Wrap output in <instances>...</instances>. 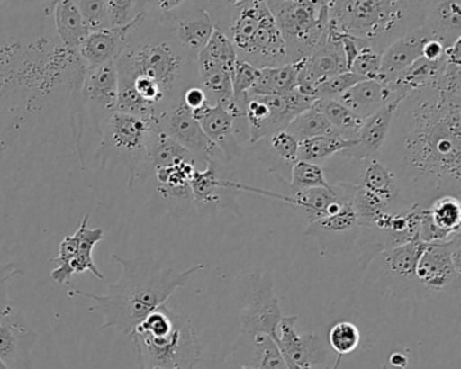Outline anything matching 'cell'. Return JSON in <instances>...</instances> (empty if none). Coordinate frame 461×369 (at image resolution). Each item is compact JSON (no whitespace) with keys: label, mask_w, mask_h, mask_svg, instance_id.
Instances as JSON below:
<instances>
[{"label":"cell","mask_w":461,"mask_h":369,"mask_svg":"<svg viewBox=\"0 0 461 369\" xmlns=\"http://www.w3.org/2000/svg\"><path fill=\"white\" fill-rule=\"evenodd\" d=\"M460 45L445 48L438 77L404 96L377 156L398 177L403 199L409 193L420 207L442 195L460 198Z\"/></svg>","instance_id":"cell-1"},{"label":"cell","mask_w":461,"mask_h":369,"mask_svg":"<svg viewBox=\"0 0 461 369\" xmlns=\"http://www.w3.org/2000/svg\"><path fill=\"white\" fill-rule=\"evenodd\" d=\"M113 258L122 266V274L117 282L109 284L104 295L82 290H69L68 295L91 299L94 302L91 311L96 310L104 317L101 328H114L125 336L150 312L166 304L177 288L185 287L204 266L196 264L185 271H176L152 256L126 258L113 255Z\"/></svg>","instance_id":"cell-2"},{"label":"cell","mask_w":461,"mask_h":369,"mask_svg":"<svg viewBox=\"0 0 461 369\" xmlns=\"http://www.w3.org/2000/svg\"><path fill=\"white\" fill-rule=\"evenodd\" d=\"M114 64L118 79L158 86L171 107L187 88L201 86L196 56L183 48L172 26L145 15L131 29Z\"/></svg>","instance_id":"cell-3"},{"label":"cell","mask_w":461,"mask_h":369,"mask_svg":"<svg viewBox=\"0 0 461 369\" xmlns=\"http://www.w3.org/2000/svg\"><path fill=\"white\" fill-rule=\"evenodd\" d=\"M429 0H329L330 22L382 53L404 34L420 28Z\"/></svg>","instance_id":"cell-4"},{"label":"cell","mask_w":461,"mask_h":369,"mask_svg":"<svg viewBox=\"0 0 461 369\" xmlns=\"http://www.w3.org/2000/svg\"><path fill=\"white\" fill-rule=\"evenodd\" d=\"M140 369H194L202 346L188 315L163 306L150 312L131 334Z\"/></svg>","instance_id":"cell-5"},{"label":"cell","mask_w":461,"mask_h":369,"mask_svg":"<svg viewBox=\"0 0 461 369\" xmlns=\"http://www.w3.org/2000/svg\"><path fill=\"white\" fill-rule=\"evenodd\" d=\"M285 45L288 63L307 58L330 25L329 0H266Z\"/></svg>","instance_id":"cell-6"},{"label":"cell","mask_w":461,"mask_h":369,"mask_svg":"<svg viewBox=\"0 0 461 369\" xmlns=\"http://www.w3.org/2000/svg\"><path fill=\"white\" fill-rule=\"evenodd\" d=\"M155 129L142 118L115 112L99 140L96 160L101 166L112 163L125 166L129 174V187H133L140 169L147 161L148 148Z\"/></svg>","instance_id":"cell-7"},{"label":"cell","mask_w":461,"mask_h":369,"mask_svg":"<svg viewBox=\"0 0 461 369\" xmlns=\"http://www.w3.org/2000/svg\"><path fill=\"white\" fill-rule=\"evenodd\" d=\"M117 102L118 74L114 61L96 68L86 69L79 95L82 149L88 126L95 131L99 144L104 126L109 122L112 115L117 112ZM83 160H85V153H83Z\"/></svg>","instance_id":"cell-8"},{"label":"cell","mask_w":461,"mask_h":369,"mask_svg":"<svg viewBox=\"0 0 461 369\" xmlns=\"http://www.w3.org/2000/svg\"><path fill=\"white\" fill-rule=\"evenodd\" d=\"M315 99L302 95L298 90L285 95H253L245 98V120L249 128V144L253 145L276 131L283 130L296 115L310 109Z\"/></svg>","instance_id":"cell-9"},{"label":"cell","mask_w":461,"mask_h":369,"mask_svg":"<svg viewBox=\"0 0 461 369\" xmlns=\"http://www.w3.org/2000/svg\"><path fill=\"white\" fill-rule=\"evenodd\" d=\"M428 292L458 291L461 277V234L445 242L426 244L415 269Z\"/></svg>","instance_id":"cell-10"},{"label":"cell","mask_w":461,"mask_h":369,"mask_svg":"<svg viewBox=\"0 0 461 369\" xmlns=\"http://www.w3.org/2000/svg\"><path fill=\"white\" fill-rule=\"evenodd\" d=\"M158 129L187 149L195 158L199 169H203L210 160L221 161L225 158L220 148L206 136L193 112L182 101L164 112Z\"/></svg>","instance_id":"cell-11"},{"label":"cell","mask_w":461,"mask_h":369,"mask_svg":"<svg viewBox=\"0 0 461 369\" xmlns=\"http://www.w3.org/2000/svg\"><path fill=\"white\" fill-rule=\"evenodd\" d=\"M196 169L198 166L194 161H179L149 169L142 183L153 182V188L163 201L167 212L172 217L182 218L195 210L191 179Z\"/></svg>","instance_id":"cell-12"},{"label":"cell","mask_w":461,"mask_h":369,"mask_svg":"<svg viewBox=\"0 0 461 369\" xmlns=\"http://www.w3.org/2000/svg\"><path fill=\"white\" fill-rule=\"evenodd\" d=\"M347 71L339 31L330 22L328 31L321 37L320 41L307 58L306 64L299 75L296 90L302 95L315 99V90L323 80Z\"/></svg>","instance_id":"cell-13"},{"label":"cell","mask_w":461,"mask_h":369,"mask_svg":"<svg viewBox=\"0 0 461 369\" xmlns=\"http://www.w3.org/2000/svg\"><path fill=\"white\" fill-rule=\"evenodd\" d=\"M36 331L14 304L0 312V360L10 369H34Z\"/></svg>","instance_id":"cell-14"},{"label":"cell","mask_w":461,"mask_h":369,"mask_svg":"<svg viewBox=\"0 0 461 369\" xmlns=\"http://www.w3.org/2000/svg\"><path fill=\"white\" fill-rule=\"evenodd\" d=\"M282 318L279 298L275 295L274 283L269 274H266L253 283L252 293L240 315L241 333L248 337L260 333L275 336Z\"/></svg>","instance_id":"cell-15"},{"label":"cell","mask_w":461,"mask_h":369,"mask_svg":"<svg viewBox=\"0 0 461 369\" xmlns=\"http://www.w3.org/2000/svg\"><path fill=\"white\" fill-rule=\"evenodd\" d=\"M296 320V315L283 317L272 338L282 352L288 369H312L325 360L326 347L315 334L298 333ZM339 361H337L333 369L339 368Z\"/></svg>","instance_id":"cell-16"},{"label":"cell","mask_w":461,"mask_h":369,"mask_svg":"<svg viewBox=\"0 0 461 369\" xmlns=\"http://www.w3.org/2000/svg\"><path fill=\"white\" fill-rule=\"evenodd\" d=\"M425 248V242L420 241V237L417 236L406 244L382 250L375 260L380 261L383 274L393 287L396 283V285H399V291L404 290L407 293L414 292L418 295L426 291L415 276L418 260Z\"/></svg>","instance_id":"cell-17"},{"label":"cell","mask_w":461,"mask_h":369,"mask_svg":"<svg viewBox=\"0 0 461 369\" xmlns=\"http://www.w3.org/2000/svg\"><path fill=\"white\" fill-rule=\"evenodd\" d=\"M460 198L455 195L438 196L420 212L418 237L425 244L449 241L460 234Z\"/></svg>","instance_id":"cell-18"},{"label":"cell","mask_w":461,"mask_h":369,"mask_svg":"<svg viewBox=\"0 0 461 369\" xmlns=\"http://www.w3.org/2000/svg\"><path fill=\"white\" fill-rule=\"evenodd\" d=\"M403 98L404 96H402V98L384 104L375 114L366 118L357 137H356L355 147L344 150L339 156L358 161L377 158L385 140H387L388 133H390L396 110Z\"/></svg>","instance_id":"cell-19"},{"label":"cell","mask_w":461,"mask_h":369,"mask_svg":"<svg viewBox=\"0 0 461 369\" xmlns=\"http://www.w3.org/2000/svg\"><path fill=\"white\" fill-rule=\"evenodd\" d=\"M240 58L258 69L288 63L287 45L268 7L261 17L249 48Z\"/></svg>","instance_id":"cell-20"},{"label":"cell","mask_w":461,"mask_h":369,"mask_svg":"<svg viewBox=\"0 0 461 369\" xmlns=\"http://www.w3.org/2000/svg\"><path fill=\"white\" fill-rule=\"evenodd\" d=\"M430 40L437 39L422 25L388 45L382 52L377 80L383 83L391 82L393 77L409 68L418 58H422L423 48Z\"/></svg>","instance_id":"cell-21"},{"label":"cell","mask_w":461,"mask_h":369,"mask_svg":"<svg viewBox=\"0 0 461 369\" xmlns=\"http://www.w3.org/2000/svg\"><path fill=\"white\" fill-rule=\"evenodd\" d=\"M193 114L206 136L220 148L225 160L231 161L241 155L242 147L234 134V117L222 104H206L194 110Z\"/></svg>","instance_id":"cell-22"},{"label":"cell","mask_w":461,"mask_h":369,"mask_svg":"<svg viewBox=\"0 0 461 369\" xmlns=\"http://www.w3.org/2000/svg\"><path fill=\"white\" fill-rule=\"evenodd\" d=\"M144 15L122 28L104 29V31L93 32L88 34L77 52L86 69L96 68V67L114 61L125 47L126 39H128L131 29Z\"/></svg>","instance_id":"cell-23"},{"label":"cell","mask_w":461,"mask_h":369,"mask_svg":"<svg viewBox=\"0 0 461 369\" xmlns=\"http://www.w3.org/2000/svg\"><path fill=\"white\" fill-rule=\"evenodd\" d=\"M88 220H90V215L86 214L77 229L79 248H77V255L72 258L71 263L64 268L56 266L50 272V279L58 284H68L74 274H82L85 272H91L96 279L104 280V274L99 271L93 257L94 248L104 239V231L102 229L88 228Z\"/></svg>","instance_id":"cell-24"},{"label":"cell","mask_w":461,"mask_h":369,"mask_svg":"<svg viewBox=\"0 0 461 369\" xmlns=\"http://www.w3.org/2000/svg\"><path fill=\"white\" fill-rule=\"evenodd\" d=\"M398 98H402V96H396L390 86L377 79H369L361 80L336 101L352 110L358 117L366 120L369 115L375 114L377 110L382 109L384 104Z\"/></svg>","instance_id":"cell-25"},{"label":"cell","mask_w":461,"mask_h":369,"mask_svg":"<svg viewBox=\"0 0 461 369\" xmlns=\"http://www.w3.org/2000/svg\"><path fill=\"white\" fill-rule=\"evenodd\" d=\"M423 26L445 48L461 39V0H429Z\"/></svg>","instance_id":"cell-26"},{"label":"cell","mask_w":461,"mask_h":369,"mask_svg":"<svg viewBox=\"0 0 461 369\" xmlns=\"http://www.w3.org/2000/svg\"><path fill=\"white\" fill-rule=\"evenodd\" d=\"M52 21L56 36L69 52H79L88 32L74 0H52Z\"/></svg>","instance_id":"cell-27"},{"label":"cell","mask_w":461,"mask_h":369,"mask_svg":"<svg viewBox=\"0 0 461 369\" xmlns=\"http://www.w3.org/2000/svg\"><path fill=\"white\" fill-rule=\"evenodd\" d=\"M363 163L361 187L382 198L395 212L406 209L402 206L404 203V199L402 196L401 185H399L396 175L379 158H366V160H363Z\"/></svg>","instance_id":"cell-28"},{"label":"cell","mask_w":461,"mask_h":369,"mask_svg":"<svg viewBox=\"0 0 461 369\" xmlns=\"http://www.w3.org/2000/svg\"><path fill=\"white\" fill-rule=\"evenodd\" d=\"M172 28L183 48L193 55L198 56L212 39L215 23L207 10L195 9L185 17L179 18Z\"/></svg>","instance_id":"cell-29"},{"label":"cell","mask_w":461,"mask_h":369,"mask_svg":"<svg viewBox=\"0 0 461 369\" xmlns=\"http://www.w3.org/2000/svg\"><path fill=\"white\" fill-rule=\"evenodd\" d=\"M306 60L307 58H302V60L291 61V63L283 64L279 67L261 68L255 86L248 94H253V95H285V94L296 90L299 75H301Z\"/></svg>","instance_id":"cell-30"},{"label":"cell","mask_w":461,"mask_h":369,"mask_svg":"<svg viewBox=\"0 0 461 369\" xmlns=\"http://www.w3.org/2000/svg\"><path fill=\"white\" fill-rule=\"evenodd\" d=\"M222 190L226 187V180L220 175V160H210L203 169H196L191 179L195 210L215 207L222 201Z\"/></svg>","instance_id":"cell-31"},{"label":"cell","mask_w":461,"mask_h":369,"mask_svg":"<svg viewBox=\"0 0 461 369\" xmlns=\"http://www.w3.org/2000/svg\"><path fill=\"white\" fill-rule=\"evenodd\" d=\"M445 67H447L445 55L438 60H428V58H420L385 85L390 86L396 96H406L411 91L433 82L444 72Z\"/></svg>","instance_id":"cell-32"},{"label":"cell","mask_w":461,"mask_h":369,"mask_svg":"<svg viewBox=\"0 0 461 369\" xmlns=\"http://www.w3.org/2000/svg\"><path fill=\"white\" fill-rule=\"evenodd\" d=\"M360 230L358 218L353 206V198L347 199L342 204L341 210L336 214L328 215L309 223L306 229V236L317 237H339L348 234H357Z\"/></svg>","instance_id":"cell-33"},{"label":"cell","mask_w":461,"mask_h":369,"mask_svg":"<svg viewBox=\"0 0 461 369\" xmlns=\"http://www.w3.org/2000/svg\"><path fill=\"white\" fill-rule=\"evenodd\" d=\"M312 106L325 115L334 130L347 140H356L364 120L336 99H315Z\"/></svg>","instance_id":"cell-34"},{"label":"cell","mask_w":461,"mask_h":369,"mask_svg":"<svg viewBox=\"0 0 461 369\" xmlns=\"http://www.w3.org/2000/svg\"><path fill=\"white\" fill-rule=\"evenodd\" d=\"M356 140H347L339 134L314 137L299 142L298 160L320 164L355 147Z\"/></svg>","instance_id":"cell-35"},{"label":"cell","mask_w":461,"mask_h":369,"mask_svg":"<svg viewBox=\"0 0 461 369\" xmlns=\"http://www.w3.org/2000/svg\"><path fill=\"white\" fill-rule=\"evenodd\" d=\"M285 130L293 134L299 142L314 139V137L339 134L326 120L325 115L318 112L314 106L294 117L290 123L285 126Z\"/></svg>","instance_id":"cell-36"},{"label":"cell","mask_w":461,"mask_h":369,"mask_svg":"<svg viewBox=\"0 0 461 369\" xmlns=\"http://www.w3.org/2000/svg\"><path fill=\"white\" fill-rule=\"evenodd\" d=\"M290 187L296 193L310 188H329L331 184L328 182L325 171L320 164L298 160L291 168Z\"/></svg>","instance_id":"cell-37"},{"label":"cell","mask_w":461,"mask_h":369,"mask_svg":"<svg viewBox=\"0 0 461 369\" xmlns=\"http://www.w3.org/2000/svg\"><path fill=\"white\" fill-rule=\"evenodd\" d=\"M258 74H260V69L242 58H237L233 72H231V86H233L234 104L242 112H244L247 94L255 86Z\"/></svg>","instance_id":"cell-38"},{"label":"cell","mask_w":461,"mask_h":369,"mask_svg":"<svg viewBox=\"0 0 461 369\" xmlns=\"http://www.w3.org/2000/svg\"><path fill=\"white\" fill-rule=\"evenodd\" d=\"M190 0H145V17L172 26L179 18L188 14Z\"/></svg>","instance_id":"cell-39"},{"label":"cell","mask_w":461,"mask_h":369,"mask_svg":"<svg viewBox=\"0 0 461 369\" xmlns=\"http://www.w3.org/2000/svg\"><path fill=\"white\" fill-rule=\"evenodd\" d=\"M255 339L256 369H288L287 363L276 342L269 334H256Z\"/></svg>","instance_id":"cell-40"},{"label":"cell","mask_w":461,"mask_h":369,"mask_svg":"<svg viewBox=\"0 0 461 369\" xmlns=\"http://www.w3.org/2000/svg\"><path fill=\"white\" fill-rule=\"evenodd\" d=\"M88 32L113 28L107 0H74Z\"/></svg>","instance_id":"cell-41"},{"label":"cell","mask_w":461,"mask_h":369,"mask_svg":"<svg viewBox=\"0 0 461 369\" xmlns=\"http://www.w3.org/2000/svg\"><path fill=\"white\" fill-rule=\"evenodd\" d=\"M198 55L206 56V58L223 64V66L230 69L234 68V64H236L237 58H239L236 48L231 44L230 39L218 26H215L212 39H210L204 50H202Z\"/></svg>","instance_id":"cell-42"},{"label":"cell","mask_w":461,"mask_h":369,"mask_svg":"<svg viewBox=\"0 0 461 369\" xmlns=\"http://www.w3.org/2000/svg\"><path fill=\"white\" fill-rule=\"evenodd\" d=\"M360 330L352 322H339L329 330L328 341L339 356L349 355L360 344Z\"/></svg>","instance_id":"cell-43"},{"label":"cell","mask_w":461,"mask_h":369,"mask_svg":"<svg viewBox=\"0 0 461 369\" xmlns=\"http://www.w3.org/2000/svg\"><path fill=\"white\" fill-rule=\"evenodd\" d=\"M113 28H122L145 14V0H107Z\"/></svg>","instance_id":"cell-44"},{"label":"cell","mask_w":461,"mask_h":369,"mask_svg":"<svg viewBox=\"0 0 461 369\" xmlns=\"http://www.w3.org/2000/svg\"><path fill=\"white\" fill-rule=\"evenodd\" d=\"M364 77L358 76L357 74L352 71L342 72V74L334 75L329 79L323 80L317 90H315V99H337L347 93L350 87L357 85Z\"/></svg>","instance_id":"cell-45"},{"label":"cell","mask_w":461,"mask_h":369,"mask_svg":"<svg viewBox=\"0 0 461 369\" xmlns=\"http://www.w3.org/2000/svg\"><path fill=\"white\" fill-rule=\"evenodd\" d=\"M380 61H382V53L377 52L374 48L364 47L353 60L350 71L366 80L377 79L380 72Z\"/></svg>","instance_id":"cell-46"},{"label":"cell","mask_w":461,"mask_h":369,"mask_svg":"<svg viewBox=\"0 0 461 369\" xmlns=\"http://www.w3.org/2000/svg\"><path fill=\"white\" fill-rule=\"evenodd\" d=\"M272 150L285 163L293 166L298 161L299 141L285 129L268 137Z\"/></svg>","instance_id":"cell-47"},{"label":"cell","mask_w":461,"mask_h":369,"mask_svg":"<svg viewBox=\"0 0 461 369\" xmlns=\"http://www.w3.org/2000/svg\"><path fill=\"white\" fill-rule=\"evenodd\" d=\"M17 274H23V271L15 269L14 264L10 263L0 266V312L13 306L12 301L9 299V292H7V283Z\"/></svg>","instance_id":"cell-48"},{"label":"cell","mask_w":461,"mask_h":369,"mask_svg":"<svg viewBox=\"0 0 461 369\" xmlns=\"http://www.w3.org/2000/svg\"><path fill=\"white\" fill-rule=\"evenodd\" d=\"M182 102L191 110L201 109L202 106H204L206 104H210L209 99H207L206 93H204L203 88L201 86H193V87L187 88L183 94Z\"/></svg>","instance_id":"cell-49"},{"label":"cell","mask_w":461,"mask_h":369,"mask_svg":"<svg viewBox=\"0 0 461 369\" xmlns=\"http://www.w3.org/2000/svg\"><path fill=\"white\" fill-rule=\"evenodd\" d=\"M47 2H50V0H0V14L17 12V10L34 6V4H47Z\"/></svg>","instance_id":"cell-50"},{"label":"cell","mask_w":461,"mask_h":369,"mask_svg":"<svg viewBox=\"0 0 461 369\" xmlns=\"http://www.w3.org/2000/svg\"><path fill=\"white\" fill-rule=\"evenodd\" d=\"M391 365L395 366V368H406L407 366V357L402 353H393L390 357Z\"/></svg>","instance_id":"cell-51"},{"label":"cell","mask_w":461,"mask_h":369,"mask_svg":"<svg viewBox=\"0 0 461 369\" xmlns=\"http://www.w3.org/2000/svg\"><path fill=\"white\" fill-rule=\"evenodd\" d=\"M226 2H228V4H230V6H236L241 0H226Z\"/></svg>","instance_id":"cell-52"},{"label":"cell","mask_w":461,"mask_h":369,"mask_svg":"<svg viewBox=\"0 0 461 369\" xmlns=\"http://www.w3.org/2000/svg\"><path fill=\"white\" fill-rule=\"evenodd\" d=\"M0 369H10L4 361L0 360Z\"/></svg>","instance_id":"cell-53"},{"label":"cell","mask_w":461,"mask_h":369,"mask_svg":"<svg viewBox=\"0 0 461 369\" xmlns=\"http://www.w3.org/2000/svg\"><path fill=\"white\" fill-rule=\"evenodd\" d=\"M241 369H256L253 365H242Z\"/></svg>","instance_id":"cell-54"}]
</instances>
